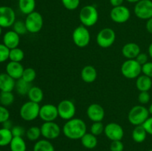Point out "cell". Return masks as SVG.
<instances>
[{"label":"cell","mask_w":152,"mask_h":151,"mask_svg":"<svg viewBox=\"0 0 152 151\" xmlns=\"http://www.w3.org/2000/svg\"><path fill=\"white\" fill-rule=\"evenodd\" d=\"M62 131L68 139L77 140L81 139L87 133V126L86 122L81 118H73L66 121L62 127Z\"/></svg>","instance_id":"6da1fadb"},{"label":"cell","mask_w":152,"mask_h":151,"mask_svg":"<svg viewBox=\"0 0 152 151\" xmlns=\"http://www.w3.org/2000/svg\"><path fill=\"white\" fill-rule=\"evenodd\" d=\"M79 19L83 25L90 28L96 25L99 19V13L94 5H86L80 10Z\"/></svg>","instance_id":"7a4b0ae2"},{"label":"cell","mask_w":152,"mask_h":151,"mask_svg":"<svg viewBox=\"0 0 152 151\" xmlns=\"http://www.w3.org/2000/svg\"><path fill=\"white\" fill-rule=\"evenodd\" d=\"M148 108L143 105H136L129 110L128 120L134 126L142 125L149 117Z\"/></svg>","instance_id":"3957f363"},{"label":"cell","mask_w":152,"mask_h":151,"mask_svg":"<svg viewBox=\"0 0 152 151\" xmlns=\"http://www.w3.org/2000/svg\"><path fill=\"white\" fill-rule=\"evenodd\" d=\"M39 104L28 101L21 106L19 115L22 119L26 121H31L37 119L39 115Z\"/></svg>","instance_id":"277c9868"},{"label":"cell","mask_w":152,"mask_h":151,"mask_svg":"<svg viewBox=\"0 0 152 151\" xmlns=\"http://www.w3.org/2000/svg\"><path fill=\"white\" fill-rule=\"evenodd\" d=\"M121 73L125 78L129 79L137 78L142 73V66L136 59H127L121 66Z\"/></svg>","instance_id":"5b68a950"},{"label":"cell","mask_w":152,"mask_h":151,"mask_svg":"<svg viewBox=\"0 0 152 151\" xmlns=\"http://www.w3.org/2000/svg\"><path fill=\"white\" fill-rule=\"evenodd\" d=\"M72 39L74 44L80 48L87 47L91 41V34L88 28L81 25L74 30Z\"/></svg>","instance_id":"8992f818"},{"label":"cell","mask_w":152,"mask_h":151,"mask_svg":"<svg viewBox=\"0 0 152 151\" xmlns=\"http://www.w3.org/2000/svg\"><path fill=\"white\" fill-rule=\"evenodd\" d=\"M25 23L28 32L31 33H37L42 29L44 20L41 13L37 11H34L27 15Z\"/></svg>","instance_id":"52a82bcc"},{"label":"cell","mask_w":152,"mask_h":151,"mask_svg":"<svg viewBox=\"0 0 152 151\" xmlns=\"http://www.w3.org/2000/svg\"><path fill=\"white\" fill-rule=\"evenodd\" d=\"M116 33L110 28H102L96 35V41L98 46L102 48H108L115 42Z\"/></svg>","instance_id":"ba28073f"},{"label":"cell","mask_w":152,"mask_h":151,"mask_svg":"<svg viewBox=\"0 0 152 151\" xmlns=\"http://www.w3.org/2000/svg\"><path fill=\"white\" fill-rule=\"evenodd\" d=\"M57 110L59 117L65 121H68L74 118L77 110L74 103L69 99H64L61 101L57 105Z\"/></svg>","instance_id":"9c48e42d"},{"label":"cell","mask_w":152,"mask_h":151,"mask_svg":"<svg viewBox=\"0 0 152 151\" xmlns=\"http://www.w3.org/2000/svg\"><path fill=\"white\" fill-rule=\"evenodd\" d=\"M134 14L137 18L143 20H148L152 18V1L140 0L136 3L134 8Z\"/></svg>","instance_id":"30bf717a"},{"label":"cell","mask_w":152,"mask_h":151,"mask_svg":"<svg viewBox=\"0 0 152 151\" xmlns=\"http://www.w3.org/2000/svg\"><path fill=\"white\" fill-rule=\"evenodd\" d=\"M42 136L48 140H53L60 136L62 129L54 121L44 122L40 127Z\"/></svg>","instance_id":"8fae6325"},{"label":"cell","mask_w":152,"mask_h":151,"mask_svg":"<svg viewBox=\"0 0 152 151\" xmlns=\"http://www.w3.org/2000/svg\"><path fill=\"white\" fill-rule=\"evenodd\" d=\"M110 17L115 23H126L131 17L130 10L124 5L114 7L110 12Z\"/></svg>","instance_id":"7c38bea8"},{"label":"cell","mask_w":152,"mask_h":151,"mask_svg":"<svg viewBox=\"0 0 152 151\" xmlns=\"http://www.w3.org/2000/svg\"><path fill=\"white\" fill-rule=\"evenodd\" d=\"M16 13L9 6H0V26L7 28L13 26L16 22Z\"/></svg>","instance_id":"4fadbf2b"},{"label":"cell","mask_w":152,"mask_h":151,"mask_svg":"<svg viewBox=\"0 0 152 151\" xmlns=\"http://www.w3.org/2000/svg\"><path fill=\"white\" fill-rule=\"evenodd\" d=\"M104 133L109 140L120 141L124 136V129L116 122H110L105 126Z\"/></svg>","instance_id":"5bb4252c"},{"label":"cell","mask_w":152,"mask_h":151,"mask_svg":"<svg viewBox=\"0 0 152 151\" xmlns=\"http://www.w3.org/2000/svg\"><path fill=\"white\" fill-rule=\"evenodd\" d=\"M40 118L44 122L54 121L59 117L57 106L52 104H45L40 107L39 115Z\"/></svg>","instance_id":"9a60e30c"},{"label":"cell","mask_w":152,"mask_h":151,"mask_svg":"<svg viewBox=\"0 0 152 151\" xmlns=\"http://www.w3.org/2000/svg\"><path fill=\"white\" fill-rule=\"evenodd\" d=\"M88 117L93 122L102 121L105 117V113L104 108L99 104H91L87 108L86 111Z\"/></svg>","instance_id":"2e32d148"},{"label":"cell","mask_w":152,"mask_h":151,"mask_svg":"<svg viewBox=\"0 0 152 151\" xmlns=\"http://www.w3.org/2000/svg\"><path fill=\"white\" fill-rule=\"evenodd\" d=\"M25 68L21 64V62H10L7 64L5 68V70L7 74L15 80H18L22 78Z\"/></svg>","instance_id":"e0dca14e"},{"label":"cell","mask_w":152,"mask_h":151,"mask_svg":"<svg viewBox=\"0 0 152 151\" xmlns=\"http://www.w3.org/2000/svg\"><path fill=\"white\" fill-rule=\"evenodd\" d=\"M20 43V36L14 30H8L3 36V44L10 50L18 47Z\"/></svg>","instance_id":"ac0fdd59"},{"label":"cell","mask_w":152,"mask_h":151,"mask_svg":"<svg viewBox=\"0 0 152 151\" xmlns=\"http://www.w3.org/2000/svg\"><path fill=\"white\" fill-rule=\"evenodd\" d=\"M140 53V47L134 42L127 43L122 48V54L127 59H135Z\"/></svg>","instance_id":"d6986e66"},{"label":"cell","mask_w":152,"mask_h":151,"mask_svg":"<svg viewBox=\"0 0 152 151\" xmlns=\"http://www.w3.org/2000/svg\"><path fill=\"white\" fill-rule=\"evenodd\" d=\"M16 80L8 75L7 73H0V91L12 92L15 89Z\"/></svg>","instance_id":"ffe728a7"},{"label":"cell","mask_w":152,"mask_h":151,"mask_svg":"<svg viewBox=\"0 0 152 151\" xmlns=\"http://www.w3.org/2000/svg\"><path fill=\"white\" fill-rule=\"evenodd\" d=\"M81 78L86 83H93L97 78V71L94 67L86 65L81 70Z\"/></svg>","instance_id":"44dd1931"},{"label":"cell","mask_w":152,"mask_h":151,"mask_svg":"<svg viewBox=\"0 0 152 151\" xmlns=\"http://www.w3.org/2000/svg\"><path fill=\"white\" fill-rule=\"evenodd\" d=\"M136 87L140 92L149 91L152 87L151 78L143 74H141L137 78Z\"/></svg>","instance_id":"7402d4cb"},{"label":"cell","mask_w":152,"mask_h":151,"mask_svg":"<svg viewBox=\"0 0 152 151\" xmlns=\"http://www.w3.org/2000/svg\"><path fill=\"white\" fill-rule=\"evenodd\" d=\"M19 10L23 14L28 15L35 11L36 0H19Z\"/></svg>","instance_id":"603a6c76"},{"label":"cell","mask_w":152,"mask_h":151,"mask_svg":"<svg viewBox=\"0 0 152 151\" xmlns=\"http://www.w3.org/2000/svg\"><path fill=\"white\" fill-rule=\"evenodd\" d=\"M83 146L86 149L91 150L96 147L98 144L97 138L91 133H86L80 139Z\"/></svg>","instance_id":"cb8c5ba5"},{"label":"cell","mask_w":152,"mask_h":151,"mask_svg":"<svg viewBox=\"0 0 152 151\" xmlns=\"http://www.w3.org/2000/svg\"><path fill=\"white\" fill-rule=\"evenodd\" d=\"M27 96L30 101L39 104L43 100L44 93L40 87H37V86H32Z\"/></svg>","instance_id":"d4e9b609"},{"label":"cell","mask_w":152,"mask_h":151,"mask_svg":"<svg viewBox=\"0 0 152 151\" xmlns=\"http://www.w3.org/2000/svg\"><path fill=\"white\" fill-rule=\"evenodd\" d=\"M147 135L148 133L143 126L138 125L135 126V127L134 128L132 136L134 142H135L136 143H142L146 139Z\"/></svg>","instance_id":"484cf974"},{"label":"cell","mask_w":152,"mask_h":151,"mask_svg":"<svg viewBox=\"0 0 152 151\" xmlns=\"http://www.w3.org/2000/svg\"><path fill=\"white\" fill-rule=\"evenodd\" d=\"M33 151H55L53 144L48 139H39L34 145Z\"/></svg>","instance_id":"4316f807"},{"label":"cell","mask_w":152,"mask_h":151,"mask_svg":"<svg viewBox=\"0 0 152 151\" xmlns=\"http://www.w3.org/2000/svg\"><path fill=\"white\" fill-rule=\"evenodd\" d=\"M10 151H26L27 145L22 137H13L10 142Z\"/></svg>","instance_id":"83f0119b"},{"label":"cell","mask_w":152,"mask_h":151,"mask_svg":"<svg viewBox=\"0 0 152 151\" xmlns=\"http://www.w3.org/2000/svg\"><path fill=\"white\" fill-rule=\"evenodd\" d=\"M13 138L11 130L4 127L0 128V147H5L10 144Z\"/></svg>","instance_id":"f1b7e54d"},{"label":"cell","mask_w":152,"mask_h":151,"mask_svg":"<svg viewBox=\"0 0 152 151\" xmlns=\"http://www.w3.org/2000/svg\"><path fill=\"white\" fill-rule=\"evenodd\" d=\"M31 87L32 86H31V83L27 82L22 78H19V79L16 80L15 89L19 95L25 96V95H28Z\"/></svg>","instance_id":"f546056e"},{"label":"cell","mask_w":152,"mask_h":151,"mask_svg":"<svg viewBox=\"0 0 152 151\" xmlns=\"http://www.w3.org/2000/svg\"><path fill=\"white\" fill-rule=\"evenodd\" d=\"M25 136L31 142H37L39 140L40 136H42L41 129L37 126H32L26 130Z\"/></svg>","instance_id":"4dcf8cb0"},{"label":"cell","mask_w":152,"mask_h":151,"mask_svg":"<svg viewBox=\"0 0 152 151\" xmlns=\"http://www.w3.org/2000/svg\"><path fill=\"white\" fill-rule=\"evenodd\" d=\"M15 97L12 92H1L0 93V105L9 107L14 102Z\"/></svg>","instance_id":"1f68e13d"},{"label":"cell","mask_w":152,"mask_h":151,"mask_svg":"<svg viewBox=\"0 0 152 151\" xmlns=\"http://www.w3.org/2000/svg\"><path fill=\"white\" fill-rule=\"evenodd\" d=\"M25 58V53L23 50L19 47H16L10 50L9 59L11 62H21Z\"/></svg>","instance_id":"d6a6232c"},{"label":"cell","mask_w":152,"mask_h":151,"mask_svg":"<svg viewBox=\"0 0 152 151\" xmlns=\"http://www.w3.org/2000/svg\"><path fill=\"white\" fill-rule=\"evenodd\" d=\"M37 77V73L36 70L32 68H27L24 70L23 74H22V78L23 80L28 83H31L35 80Z\"/></svg>","instance_id":"836d02e7"},{"label":"cell","mask_w":152,"mask_h":151,"mask_svg":"<svg viewBox=\"0 0 152 151\" xmlns=\"http://www.w3.org/2000/svg\"><path fill=\"white\" fill-rule=\"evenodd\" d=\"M13 30H14L15 32L17 34H19V36L25 35L28 30H27L26 25H25V21L22 20H17L14 22V24L13 25Z\"/></svg>","instance_id":"e575fe53"},{"label":"cell","mask_w":152,"mask_h":151,"mask_svg":"<svg viewBox=\"0 0 152 151\" xmlns=\"http://www.w3.org/2000/svg\"><path fill=\"white\" fill-rule=\"evenodd\" d=\"M104 130H105V126L103 125L102 121L93 122L90 127V133L94 136H98L104 133Z\"/></svg>","instance_id":"d590c367"},{"label":"cell","mask_w":152,"mask_h":151,"mask_svg":"<svg viewBox=\"0 0 152 151\" xmlns=\"http://www.w3.org/2000/svg\"><path fill=\"white\" fill-rule=\"evenodd\" d=\"M62 4L67 10H74L79 7L80 0H61Z\"/></svg>","instance_id":"8d00e7d4"},{"label":"cell","mask_w":152,"mask_h":151,"mask_svg":"<svg viewBox=\"0 0 152 151\" xmlns=\"http://www.w3.org/2000/svg\"><path fill=\"white\" fill-rule=\"evenodd\" d=\"M10 49L6 47L4 44H0V63L6 62L9 59Z\"/></svg>","instance_id":"74e56055"},{"label":"cell","mask_w":152,"mask_h":151,"mask_svg":"<svg viewBox=\"0 0 152 151\" xmlns=\"http://www.w3.org/2000/svg\"><path fill=\"white\" fill-rule=\"evenodd\" d=\"M11 133L13 137H23L24 135L26 133V130L22 126L16 125L12 127Z\"/></svg>","instance_id":"f35d334b"},{"label":"cell","mask_w":152,"mask_h":151,"mask_svg":"<svg viewBox=\"0 0 152 151\" xmlns=\"http://www.w3.org/2000/svg\"><path fill=\"white\" fill-rule=\"evenodd\" d=\"M9 118H10V112L7 108L0 105V124H2Z\"/></svg>","instance_id":"ab89813d"},{"label":"cell","mask_w":152,"mask_h":151,"mask_svg":"<svg viewBox=\"0 0 152 151\" xmlns=\"http://www.w3.org/2000/svg\"><path fill=\"white\" fill-rule=\"evenodd\" d=\"M150 99H151V96L148 91L140 92L138 95V102L141 105H146L150 102Z\"/></svg>","instance_id":"60d3db41"},{"label":"cell","mask_w":152,"mask_h":151,"mask_svg":"<svg viewBox=\"0 0 152 151\" xmlns=\"http://www.w3.org/2000/svg\"><path fill=\"white\" fill-rule=\"evenodd\" d=\"M110 150L111 151H123L124 150V144L122 140L112 141L110 144Z\"/></svg>","instance_id":"b9f144b4"},{"label":"cell","mask_w":152,"mask_h":151,"mask_svg":"<svg viewBox=\"0 0 152 151\" xmlns=\"http://www.w3.org/2000/svg\"><path fill=\"white\" fill-rule=\"evenodd\" d=\"M142 73L152 78V62H148L142 66Z\"/></svg>","instance_id":"7bdbcfd3"},{"label":"cell","mask_w":152,"mask_h":151,"mask_svg":"<svg viewBox=\"0 0 152 151\" xmlns=\"http://www.w3.org/2000/svg\"><path fill=\"white\" fill-rule=\"evenodd\" d=\"M136 61L141 65L142 66L143 65H145V63L148 62V55L146 54L145 53H140L137 56Z\"/></svg>","instance_id":"ee69618b"},{"label":"cell","mask_w":152,"mask_h":151,"mask_svg":"<svg viewBox=\"0 0 152 151\" xmlns=\"http://www.w3.org/2000/svg\"><path fill=\"white\" fill-rule=\"evenodd\" d=\"M142 126L146 130L147 133L152 136V117H148V119L143 123Z\"/></svg>","instance_id":"f6af8a7d"},{"label":"cell","mask_w":152,"mask_h":151,"mask_svg":"<svg viewBox=\"0 0 152 151\" xmlns=\"http://www.w3.org/2000/svg\"><path fill=\"white\" fill-rule=\"evenodd\" d=\"M145 28L149 33L152 34V18L147 20L146 24H145Z\"/></svg>","instance_id":"bcb514c9"},{"label":"cell","mask_w":152,"mask_h":151,"mask_svg":"<svg viewBox=\"0 0 152 151\" xmlns=\"http://www.w3.org/2000/svg\"><path fill=\"white\" fill-rule=\"evenodd\" d=\"M110 4L114 7H117V6L123 5V3L124 0H109Z\"/></svg>","instance_id":"7dc6e473"},{"label":"cell","mask_w":152,"mask_h":151,"mask_svg":"<svg viewBox=\"0 0 152 151\" xmlns=\"http://www.w3.org/2000/svg\"><path fill=\"white\" fill-rule=\"evenodd\" d=\"M13 124H12V121L10 119L7 120L6 121H4V123H2V127L6 129H8V130H11L12 127H13Z\"/></svg>","instance_id":"c3c4849f"},{"label":"cell","mask_w":152,"mask_h":151,"mask_svg":"<svg viewBox=\"0 0 152 151\" xmlns=\"http://www.w3.org/2000/svg\"><path fill=\"white\" fill-rule=\"evenodd\" d=\"M148 56L152 59V42L149 44V46H148Z\"/></svg>","instance_id":"681fc988"},{"label":"cell","mask_w":152,"mask_h":151,"mask_svg":"<svg viewBox=\"0 0 152 151\" xmlns=\"http://www.w3.org/2000/svg\"><path fill=\"white\" fill-rule=\"evenodd\" d=\"M126 1H127L128 2H130V3H137L138 1H140V0H126Z\"/></svg>","instance_id":"f907efd6"},{"label":"cell","mask_w":152,"mask_h":151,"mask_svg":"<svg viewBox=\"0 0 152 151\" xmlns=\"http://www.w3.org/2000/svg\"><path fill=\"white\" fill-rule=\"evenodd\" d=\"M148 111H149V113L151 114V115H152V103L151 104V105L149 106V107H148Z\"/></svg>","instance_id":"816d5d0a"},{"label":"cell","mask_w":152,"mask_h":151,"mask_svg":"<svg viewBox=\"0 0 152 151\" xmlns=\"http://www.w3.org/2000/svg\"><path fill=\"white\" fill-rule=\"evenodd\" d=\"M1 33H2V28L0 26V36H1Z\"/></svg>","instance_id":"f5cc1de1"},{"label":"cell","mask_w":152,"mask_h":151,"mask_svg":"<svg viewBox=\"0 0 152 151\" xmlns=\"http://www.w3.org/2000/svg\"><path fill=\"white\" fill-rule=\"evenodd\" d=\"M148 151H152V149L151 150H148Z\"/></svg>","instance_id":"db71d44e"},{"label":"cell","mask_w":152,"mask_h":151,"mask_svg":"<svg viewBox=\"0 0 152 151\" xmlns=\"http://www.w3.org/2000/svg\"><path fill=\"white\" fill-rule=\"evenodd\" d=\"M0 151H1V150H0Z\"/></svg>","instance_id":"11a10c76"}]
</instances>
